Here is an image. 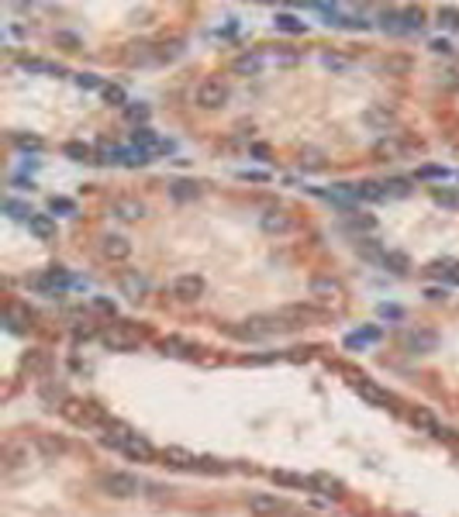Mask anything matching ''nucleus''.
Segmentation results:
<instances>
[{
	"label": "nucleus",
	"instance_id": "obj_1",
	"mask_svg": "<svg viewBox=\"0 0 459 517\" xmlns=\"http://www.w3.org/2000/svg\"><path fill=\"white\" fill-rule=\"evenodd\" d=\"M100 445L125 452V455H128V459H135V462H152V455H156V452H152V445H149L142 435L128 431L125 425H115V421H107V425H104Z\"/></svg>",
	"mask_w": 459,
	"mask_h": 517
},
{
	"label": "nucleus",
	"instance_id": "obj_2",
	"mask_svg": "<svg viewBox=\"0 0 459 517\" xmlns=\"http://www.w3.org/2000/svg\"><path fill=\"white\" fill-rule=\"evenodd\" d=\"M100 486H104V494L117 496V500H128V496H135L142 490V483H138L132 472H104L100 476Z\"/></svg>",
	"mask_w": 459,
	"mask_h": 517
},
{
	"label": "nucleus",
	"instance_id": "obj_3",
	"mask_svg": "<svg viewBox=\"0 0 459 517\" xmlns=\"http://www.w3.org/2000/svg\"><path fill=\"white\" fill-rule=\"evenodd\" d=\"M28 287L35 293H42V297H59V293L69 287V276L63 270H48V272H42V276H31Z\"/></svg>",
	"mask_w": 459,
	"mask_h": 517
},
{
	"label": "nucleus",
	"instance_id": "obj_4",
	"mask_svg": "<svg viewBox=\"0 0 459 517\" xmlns=\"http://www.w3.org/2000/svg\"><path fill=\"white\" fill-rule=\"evenodd\" d=\"M100 341H104L111 352H132L138 345V331H132L128 324H111V328L100 335Z\"/></svg>",
	"mask_w": 459,
	"mask_h": 517
},
{
	"label": "nucleus",
	"instance_id": "obj_5",
	"mask_svg": "<svg viewBox=\"0 0 459 517\" xmlns=\"http://www.w3.org/2000/svg\"><path fill=\"white\" fill-rule=\"evenodd\" d=\"M311 297L322 300V304H342L345 287L339 279H332V276H315L311 279Z\"/></svg>",
	"mask_w": 459,
	"mask_h": 517
},
{
	"label": "nucleus",
	"instance_id": "obj_6",
	"mask_svg": "<svg viewBox=\"0 0 459 517\" xmlns=\"http://www.w3.org/2000/svg\"><path fill=\"white\" fill-rule=\"evenodd\" d=\"M228 100V87L221 83V80H204L201 87H197V104L204 107V111H214V107H221Z\"/></svg>",
	"mask_w": 459,
	"mask_h": 517
},
{
	"label": "nucleus",
	"instance_id": "obj_7",
	"mask_svg": "<svg viewBox=\"0 0 459 517\" xmlns=\"http://www.w3.org/2000/svg\"><path fill=\"white\" fill-rule=\"evenodd\" d=\"M276 314H280V321H283L287 328H304V324H315V321H322V311H315V307H304V304H294V307H280Z\"/></svg>",
	"mask_w": 459,
	"mask_h": 517
},
{
	"label": "nucleus",
	"instance_id": "obj_8",
	"mask_svg": "<svg viewBox=\"0 0 459 517\" xmlns=\"http://www.w3.org/2000/svg\"><path fill=\"white\" fill-rule=\"evenodd\" d=\"M401 341H404V348H408L411 356H425V352H436L438 335L436 331H425V328H414V331H408Z\"/></svg>",
	"mask_w": 459,
	"mask_h": 517
},
{
	"label": "nucleus",
	"instance_id": "obj_9",
	"mask_svg": "<svg viewBox=\"0 0 459 517\" xmlns=\"http://www.w3.org/2000/svg\"><path fill=\"white\" fill-rule=\"evenodd\" d=\"M352 390H356L363 400H369V404H376V407H387L394 400V397L384 390V386H380V383L366 380V376H356V380H352Z\"/></svg>",
	"mask_w": 459,
	"mask_h": 517
},
{
	"label": "nucleus",
	"instance_id": "obj_10",
	"mask_svg": "<svg viewBox=\"0 0 459 517\" xmlns=\"http://www.w3.org/2000/svg\"><path fill=\"white\" fill-rule=\"evenodd\" d=\"M249 511H253L255 517H276V514H287V503L276 500V496L255 494V496H249Z\"/></svg>",
	"mask_w": 459,
	"mask_h": 517
},
{
	"label": "nucleus",
	"instance_id": "obj_11",
	"mask_svg": "<svg viewBox=\"0 0 459 517\" xmlns=\"http://www.w3.org/2000/svg\"><path fill=\"white\" fill-rule=\"evenodd\" d=\"M100 252H104L111 262H125V259L132 255V242L121 238V235H104V238H100Z\"/></svg>",
	"mask_w": 459,
	"mask_h": 517
},
{
	"label": "nucleus",
	"instance_id": "obj_12",
	"mask_svg": "<svg viewBox=\"0 0 459 517\" xmlns=\"http://www.w3.org/2000/svg\"><path fill=\"white\" fill-rule=\"evenodd\" d=\"M173 293H176L180 300H197V297L204 293V279H201V276H194V272L176 276V279H173Z\"/></svg>",
	"mask_w": 459,
	"mask_h": 517
},
{
	"label": "nucleus",
	"instance_id": "obj_13",
	"mask_svg": "<svg viewBox=\"0 0 459 517\" xmlns=\"http://www.w3.org/2000/svg\"><path fill=\"white\" fill-rule=\"evenodd\" d=\"M0 459H4V472L21 469V466H28V445L24 442H7Z\"/></svg>",
	"mask_w": 459,
	"mask_h": 517
},
{
	"label": "nucleus",
	"instance_id": "obj_14",
	"mask_svg": "<svg viewBox=\"0 0 459 517\" xmlns=\"http://www.w3.org/2000/svg\"><path fill=\"white\" fill-rule=\"evenodd\" d=\"M263 66H266V55H263V52H242V55L231 63V69H235L238 76H255V73H263Z\"/></svg>",
	"mask_w": 459,
	"mask_h": 517
},
{
	"label": "nucleus",
	"instance_id": "obj_15",
	"mask_svg": "<svg viewBox=\"0 0 459 517\" xmlns=\"http://www.w3.org/2000/svg\"><path fill=\"white\" fill-rule=\"evenodd\" d=\"M259 225H263V231H270V235H287V231H294V221H290L283 210H266V214L259 218Z\"/></svg>",
	"mask_w": 459,
	"mask_h": 517
},
{
	"label": "nucleus",
	"instance_id": "obj_16",
	"mask_svg": "<svg viewBox=\"0 0 459 517\" xmlns=\"http://www.w3.org/2000/svg\"><path fill=\"white\" fill-rule=\"evenodd\" d=\"M111 214H115V218H121V221H138V218H145V203L121 197V201L111 203Z\"/></svg>",
	"mask_w": 459,
	"mask_h": 517
},
{
	"label": "nucleus",
	"instance_id": "obj_17",
	"mask_svg": "<svg viewBox=\"0 0 459 517\" xmlns=\"http://www.w3.org/2000/svg\"><path fill=\"white\" fill-rule=\"evenodd\" d=\"M162 459H166L169 466H176V469H201V459L190 455L186 449H176V445H169V449L162 452Z\"/></svg>",
	"mask_w": 459,
	"mask_h": 517
},
{
	"label": "nucleus",
	"instance_id": "obj_18",
	"mask_svg": "<svg viewBox=\"0 0 459 517\" xmlns=\"http://www.w3.org/2000/svg\"><path fill=\"white\" fill-rule=\"evenodd\" d=\"M18 66L28 69V73H38V76H59V73H63V66H56V63H48V59H38V55H21Z\"/></svg>",
	"mask_w": 459,
	"mask_h": 517
},
{
	"label": "nucleus",
	"instance_id": "obj_19",
	"mask_svg": "<svg viewBox=\"0 0 459 517\" xmlns=\"http://www.w3.org/2000/svg\"><path fill=\"white\" fill-rule=\"evenodd\" d=\"M363 121L373 124V128H380V132H387L394 124V111H387V104H373V107L363 114Z\"/></svg>",
	"mask_w": 459,
	"mask_h": 517
},
{
	"label": "nucleus",
	"instance_id": "obj_20",
	"mask_svg": "<svg viewBox=\"0 0 459 517\" xmlns=\"http://www.w3.org/2000/svg\"><path fill=\"white\" fill-rule=\"evenodd\" d=\"M411 425L421 427V431H428V435H436V438H438V431H442V425L436 421V414L425 410V407H414L411 410Z\"/></svg>",
	"mask_w": 459,
	"mask_h": 517
},
{
	"label": "nucleus",
	"instance_id": "obj_21",
	"mask_svg": "<svg viewBox=\"0 0 459 517\" xmlns=\"http://www.w3.org/2000/svg\"><path fill=\"white\" fill-rule=\"evenodd\" d=\"M28 231H31L35 238H42V242H46V238H52V235H56V221H52L48 214H35V218L28 221Z\"/></svg>",
	"mask_w": 459,
	"mask_h": 517
},
{
	"label": "nucleus",
	"instance_id": "obj_22",
	"mask_svg": "<svg viewBox=\"0 0 459 517\" xmlns=\"http://www.w3.org/2000/svg\"><path fill=\"white\" fill-rule=\"evenodd\" d=\"M159 348H162V356H176V359H190L194 356V345H186L180 338H166Z\"/></svg>",
	"mask_w": 459,
	"mask_h": 517
},
{
	"label": "nucleus",
	"instance_id": "obj_23",
	"mask_svg": "<svg viewBox=\"0 0 459 517\" xmlns=\"http://www.w3.org/2000/svg\"><path fill=\"white\" fill-rule=\"evenodd\" d=\"M121 290L128 293V297H132V300H138V297H142V293L149 290V283H145V276H138V272H128V276H125V279H121Z\"/></svg>",
	"mask_w": 459,
	"mask_h": 517
},
{
	"label": "nucleus",
	"instance_id": "obj_24",
	"mask_svg": "<svg viewBox=\"0 0 459 517\" xmlns=\"http://www.w3.org/2000/svg\"><path fill=\"white\" fill-rule=\"evenodd\" d=\"M35 445H38V452H42V455H48V459L66 452V442H63V438H52V435H38V438H35Z\"/></svg>",
	"mask_w": 459,
	"mask_h": 517
},
{
	"label": "nucleus",
	"instance_id": "obj_25",
	"mask_svg": "<svg viewBox=\"0 0 459 517\" xmlns=\"http://www.w3.org/2000/svg\"><path fill=\"white\" fill-rule=\"evenodd\" d=\"M380 266H387V270H394V272H408V270H411V262H408V255H404V252H384V255H380Z\"/></svg>",
	"mask_w": 459,
	"mask_h": 517
},
{
	"label": "nucleus",
	"instance_id": "obj_26",
	"mask_svg": "<svg viewBox=\"0 0 459 517\" xmlns=\"http://www.w3.org/2000/svg\"><path fill=\"white\" fill-rule=\"evenodd\" d=\"M169 193H173V201H194L197 193H201V186L190 180H176L173 186H169Z\"/></svg>",
	"mask_w": 459,
	"mask_h": 517
},
{
	"label": "nucleus",
	"instance_id": "obj_27",
	"mask_svg": "<svg viewBox=\"0 0 459 517\" xmlns=\"http://www.w3.org/2000/svg\"><path fill=\"white\" fill-rule=\"evenodd\" d=\"M380 24H384V31H391V35H404V31H408L401 11H384V14H380Z\"/></svg>",
	"mask_w": 459,
	"mask_h": 517
},
{
	"label": "nucleus",
	"instance_id": "obj_28",
	"mask_svg": "<svg viewBox=\"0 0 459 517\" xmlns=\"http://www.w3.org/2000/svg\"><path fill=\"white\" fill-rule=\"evenodd\" d=\"M300 55L297 52H290V48H273V52H266V63H273V66H294Z\"/></svg>",
	"mask_w": 459,
	"mask_h": 517
},
{
	"label": "nucleus",
	"instance_id": "obj_29",
	"mask_svg": "<svg viewBox=\"0 0 459 517\" xmlns=\"http://www.w3.org/2000/svg\"><path fill=\"white\" fill-rule=\"evenodd\" d=\"M104 100H107V104H115V107H128V93L121 90V87H117V83H104Z\"/></svg>",
	"mask_w": 459,
	"mask_h": 517
},
{
	"label": "nucleus",
	"instance_id": "obj_30",
	"mask_svg": "<svg viewBox=\"0 0 459 517\" xmlns=\"http://www.w3.org/2000/svg\"><path fill=\"white\" fill-rule=\"evenodd\" d=\"M428 270L436 272V276H445L449 283H459V262H453V259L449 262H432Z\"/></svg>",
	"mask_w": 459,
	"mask_h": 517
},
{
	"label": "nucleus",
	"instance_id": "obj_31",
	"mask_svg": "<svg viewBox=\"0 0 459 517\" xmlns=\"http://www.w3.org/2000/svg\"><path fill=\"white\" fill-rule=\"evenodd\" d=\"M276 28H280V31H290V35H300V31H304L307 24L297 21L294 14H276Z\"/></svg>",
	"mask_w": 459,
	"mask_h": 517
},
{
	"label": "nucleus",
	"instance_id": "obj_32",
	"mask_svg": "<svg viewBox=\"0 0 459 517\" xmlns=\"http://www.w3.org/2000/svg\"><path fill=\"white\" fill-rule=\"evenodd\" d=\"M432 201L442 203V207H459V193L445 190V186H432Z\"/></svg>",
	"mask_w": 459,
	"mask_h": 517
},
{
	"label": "nucleus",
	"instance_id": "obj_33",
	"mask_svg": "<svg viewBox=\"0 0 459 517\" xmlns=\"http://www.w3.org/2000/svg\"><path fill=\"white\" fill-rule=\"evenodd\" d=\"M311 486H318L322 494H339V479H332V476H325V472H318V476H311Z\"/></svg>",
	"mask_w": 459,
	"mask_h": 517
},
{
	"label": "nucleus",
	"instance_id": "obj_34",
	"mask_svg": "<svg viewBox=\"0 0 459 517\" xmlns=\"http://www.w3.org/2000/svg\"><path fill=\"white\" fill-rule=\"evenodd\" d=\"M376 335H380L376 328H369V331H356V335L345 338V345H349V348H363V345H369V341H376Z\"/></svg>",
	"mask_w": 459,
	"mask_h": 517
},
{
	"label": "nucleus",
	"instance_id": "obj_35",
	"mask_svg": "<svg viewBox=\"0 0 459 517\" xmlns=\"http://www.w3.org/2000/svg\"><path fill=\"white\" fill-rule=\"evenodd\" d=\"M4 210H7L11 218H18V221H31V218H35L31 207H28V203H18V201H7L4 203Z\"/></svg>",
	"mask_w": 459,
	"mask_h": 517
},
{
	"label": "nucleus",
	"instance_id": "obj_36",
	"mask_svg": "<svg viewBox=\"0 0 459 517\" xmlns=\"http://www.w3.org/2000/svg\"><path fill=\"white\" fill-rule=\"evenodd\" d=\"M408 193H411V183H408V180L384 183V197H408Z\"/></svg>",
	"mask_w": 459,
	"mask_h": 517
},
{
	"label": "nucleus",
	"instance_id": "obj_37",
	"mask_svg": "<svg viewBox=\"0 0 459 517\" xmlns=\"http://www.w3.org/2000/svg\"><path fill=\"white\" fill-rule=\"evenodd\" d=\"M322 66L332 69V73H345V69H349V59H345V55H335V52H325Z\"/></svg>",
	"mask_w": 459,
	"mask_h": 517
},
{
	"label": "nucleus",
	"instance_id": "obj_38",
	"mask_svg": "<svg viewBox=\"0 0 459 517\" xmlns=\"http://www.w3.org/2000/svg\"><path fill=\"white\" fill-rule=\"evenodd\" d=\"M401 18H404V28H408V31H418V28L425 24V18H421V11H418V7H404V11H401Z\"/></svg>",
	"mask_w": 459,
	"mask_h": 517
},
{
	"label": "nucleus",
	"instance_id": "obj_39",
	"mask_svg": "<svg viewBox=\"0 0 459 517\" xmlns=\"http://www.w3.org/2000/svg\"><path fill=\"white\" fill-rule=\"evenodd\" d=\"M66 156L69 159H76V162H90V145H80V142H69L66 145Z\"/></svg>",
	"mask_w": 459,
	"mask_h": 517
},
{
	"label": "nucleus",
	"instance_id": "obj_40",
	"mask_svg": "<svg viewBox=\"0 0 459 517\" xmlns=\"http://www.w3.org/2000/svg\"><path fill=\"white\" fill-rule=\"evenodd\" d=\"M384 69H387V73H408V69H411V59H404V55H387V59H384Z\"/></svg>",
	"mask_w": 459,
	"mask_h": 517
},
{
	"label": "nucleus",
	"instance_id": "obj_41",
	"mask_svg": "<svg viewBox=\"0 0 459 517\" xmlns=\"http://www.w3.org/2000/svg\"><path fill=\"white\" fill-rule=\"evenodd\" d=\"M7 324H11V331H24V328H28V314L18 311V307H11V311H7Z\"/></svg>",
	"mask_w": 459,
	"mask_h": 517
},
{
	"label": "nucleus",
	"instance_id": "obj_42",
	"mask_svg": "<svg viewBox=\"0 0 459 517\" xmlns=\"http://www.w3.org/2000/svg\"><path fill=\"white\" fill-rule=\"evenodd\" d=\"M48 210H52V214H73L76 203L66 201V197H52V201H48Z\"/></svg>",
	"mask_w": 459,
	"mask_h": 517
},
{
	"label": "nucleus",
	"instance_id": "obj_43",
	"mask_svg": "<svg viewBox=\"0 0 459 517\" xmlns=\"http://www.w3.org/2000/svg\"><path fill=\"white\" fill-rule=\"evenodd\" d=\"M376 156H401V145L394 142V138H384V142H376Z\"/></svg>",
	"mask_w": 459,
	"mask_h": 517
},
{
	"label": "nucleus",
	"instance_id": "obj_44",
	"mask_svg": "<svg viewBox=\"0 0 459 517\" xmlns=\"http://www.w3.org/2000/svg\"><path fill=\"white\" fill-rule=\"evenodd\" d=\"M14 145H18V149H31V152H38V149H42V138H35V135H14Z\"/></svg>",
	"mask_w": 459,
	"mask_h": 517
},
{
	"label": "nucleus",
	"instance_id": "obj_45",
	"mask_svg": "<svg viewBox=\"0 0 459 517\" xmlns=\"http://www.w3.org/2000/svg\"><path fill=\"white\" fill-rule=\"evenodd\" d=\"M273 479L276 483H290V486H311V479H304V476H294V472H273Z\"/></svg>",
	"mask_w": 459,
	"mask_h": 517
},
{
	"label": "nucleus",
	"instance_id": "obj_46",
	"mask_svg": "<svg viewBox=\"0 0 459 517\" xmlns=\"http://www.w3.org/2000/svg\"><path fill=\"white\" fill-rule=\"evenodd\" d=\"M438 21L449 24V28H459V11L456 7H442V11H438Z\"/></svg>",
	"mask_w": 459,
	"mask_h": 517
},
{
	"label": "nucleus",
	"instance_id": "obj_47",
	"mask_svg": "<svg viewBox=\"0 0 459 517\" xmlns=\"http://www.w3.org/2000/svg\"><path fill=\"white\" fill-rule=\"evenodd\" d=\"M418 176H421V180H445V176H449V173H445V169H442V166H425V169H421V173H418Z\"/></svg>",
	"mask_w": 459,
	"mask_h": 517
},
{
	"label": "nucleus",
	"instance_id": "obj_48",
	"mask_svg": "<svg viewBox=\"0 0 459 517\" xmlns=\"http://www.w3.org/2000/svg\"><path fill=\"white\" fill-rule=\"evenodd\" d=\"M93 311H100V314H115V300H107V297H93Z\"/></svg>",
	"mask_w": 459,
	"mask_h": 517
},
{
	"label": "nucleus",
	"instance_id": "obj_49",
	"mask_svg": "<svg viewBox=\"0 0 459 517\" xmlns=\"http://www.w3.org/2000/svg\"><path fill=\"white\" fill-rule=\"evenodd\" d=\"M125 114H128L132 121H145V117H149V107H142V104H128Z\"/></svg>",
	"mask_w": 459,
	"mask_h": 517
},
{
	"label": "nucleus",
	"instance_id": "obj_50",
	"mask_svg": "<svg viewBox=\"0 0 459 517\" xmlns=\"http://www.w3.org/2000/svg\"><path fill=\"white\" fill-rule=\"evenodd\" d=\"M73 80H76L80 87H87V90H93V87H100V80H97V76H90V73H80V76H73ZM100 90H104V87H100Z\"/></svg>",
	"mask_w": 459,
	"mask_h": 517
},
{
	"label": "nucleus",
	"instance_id": "obj_51",
	"mask_svg": "<svg viewBox=\"0 0 459 517\" xmlns=\"http://www.w3.org/2000/svg\"><path fill=\"white\" fill-rule=\"evenodd\" d=\"M449 42H445V38H436V42H432V52H449Z\"/></svg>",
	"mask_w": 459,
	"mask_h": 517
},
{
	"label": "nucleus",
	"instance_id": "obj_52",
	"mask_svg": "<svg viewBox=\"0 0 459 517\" xmlns=\"http://www.w3.org/2000/svg\"><path fill=\"white\" fill-rule=\"evenodd\" d=\"M425 297H432V300H445V290H436V287H432V290L425 293Z\"/></svg>",
	"mask_w": 459,
	"mask_h": 517
},
{
	"label": "nucleus",
	"instance_id": "obj_53",
	"mask_svg": "<svg viewBox=\"0 0 459 517\" xmlns=\"http://www.w3.org/2000/svg\"><path fill=\"white\" fill-rule=\"evenodd\" d=\"M380 314L384 317H401V311H397V307H380Z\"/></svg>",
	"mask_w": 459,
	"mask_h": 517
}]
</instances>
